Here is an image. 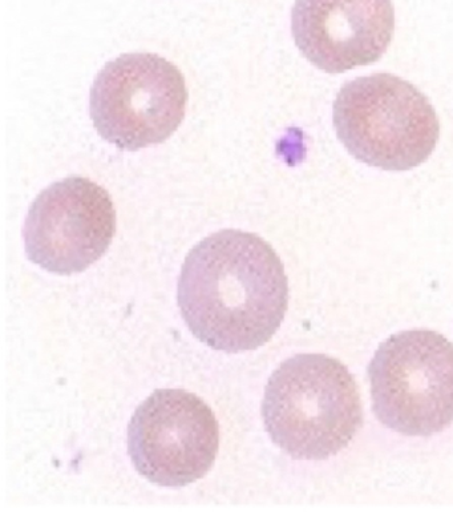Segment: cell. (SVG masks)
<instances>
[{
  "instance_id": "7a4b0ae2",
  "label": "cell",
  "mask_w": 453,
  "mask_h": 512,
  "mask_svg": "<svg viewBox=\"0 0 453 512\" xmlns=\"http://www.w3.org/2000/svg\"><path fill=\"white\" fill-rule=\"evenodd\" d=\"M262 418L272 441L294 459L341 453L363 425L361 390L337 358L298 354L270 377Z\"/></svg>"
},
{
  "instance_id": "52a82bcc",
  "label": "cell",
  "mask_w": 453,
  "mask_h": 512,
  "mask_svg": "<svg viewBox=\"0 0 453 512\" xmlns=\"http://www.w3.org/2000/svg\"><path fill=\"white\" fill-rule=\"evenodd\" d=\"M115 233L109 193L87 177L72 176L36 197L24 224V247L36 265L67 276L95 264Z\"/></svg>"
},
{
  "instance_id": "8992f818",
  "label": "cell",
  "mask_w": 453,
  "mask_h": 512,
  "mask_svg": "<svg viewBox=\"0 0 453 512\" xmlns=\"http://www.w3.org/2000/svg\"><path fill=\"white\" fill-rule=\"evenodd\" d=\"M218 449L216 415L189 391H153L129 423L128 451L133 466L159 486L182 487L205 477Z\"/></svg>"
},
{
  "instance_id": "5b68a950",
  "label": "cell",
  "mask_w": 453,
  "mask_h": 512,
  "mask_svg": "<svg viewBox=\"0 0 453 512\" xmlns=\"http://www.w3.org/2000/svg\"><path fill=\"white\" fill-rule=\"evenodd\" d=\"M188 104L182 72L156 54H125L93 82L90 112L104 140L127 151L164 143L181 126Z\"/></svg>"
},
{
  "instance_id": "ba28073f",
  "label": "cell",
  "mask_w": 453,
  "mask_h": 512,
  "mask_svg": "<svg viewBox=\"0 0 453 512\" xmlns=\"http://www.w3.org/2000/svg\"><path fill=\"white\" fill-rule=\"evenodd\" d=\"M291 32L318 70L345 74L376 63L395 35L392 0H295Z\"/></svg>"
},
{
  "instance_id": "6da1fadb",
  "label": "cell",
  "mask_w": 453,
  "mask_h": 512,
  "mask_svg": "<svg viewBox=\"0 0 453 512\" xmlns=\"http://www.w3.org/2000/svg\"><path fill=\"white\" fill-rule=\"evenodd\" d=\"M179 306L186 325L218 352H250L277 333L289 306V281L272 245L225 229L200 241L182 265Z\"/></svg>"
},
{
  "instance_id": "277c9868",
  "label": "cell",
  "mask_w": 453,
  "mask_h": 512,
  "mask_svg": "<svg viewBox=\"0 0 453 512\" xmlns=\"http://www.w3.org/2000/svg\"><path fill=\"white\" fill-rule=\"evenodd\" d=\"M372 411L407 437H430L453 422V344L430 329L392 334L372 358Z\"/></svg>"
},
{
  "instance_id": "3957f363",
  "label": "cell",
  "mask_w": 453,
  "mask_h": 512,
  "mask_svg": "<svg viewBox=\"0 0 453 512\" xmlns=\"http://www.w3.org/2000/svg\"><path fill=\"white\" fill-rule=\"evenodd\" d=\"M337 137L354 159L383 171L406 172L426 163L440 139L430 99L392 74H372L343 84L335 98Z\"/></svg>"
}]
</instances>
